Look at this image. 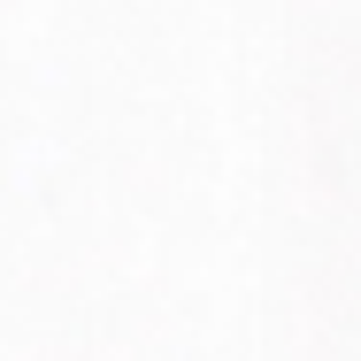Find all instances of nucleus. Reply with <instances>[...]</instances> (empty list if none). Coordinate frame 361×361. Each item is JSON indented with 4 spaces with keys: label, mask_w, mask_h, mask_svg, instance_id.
Returning <instances> with one entry per match:
<instances>
[]
</instances>
